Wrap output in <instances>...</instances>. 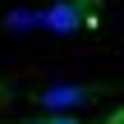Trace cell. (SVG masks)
Segmentation results:
<instances>
[{
    "mask_svg": "<svg viewBox=\"0 0 124 124\" xmlns=\"http://www.w3.org/2000/svg\"><path fill=\"white\" fill-rule=\"evenodd\" d=\"M46 124H51V120H46Z\"/></svg>",
    "mask_w": 124,
    "mask_h": 124,
    "instance_id": "277c9868",
    "label": "cell"
},
{
    "mask_svg": "<svg viewBox=\"0 0 124 124\" xmlns=\"http://www.w3.org/2000/svg\"><path fill=\"white\" fill-rule=\"evenodd\" d=\"M41 23H46L51 32H74V28L83 23V14H78L74 0H60V5H51V9L41 14Z\"/></svg>",
    "mask_w": 124,
    "mask_h": 124,
    "instance_id": "6da1fadb",
    "label": "cell"
},
{
    "mask_svg": "<svg viewBox=\"0 0 124 124\" xmlns=\"http://www.w3.org/2000/svg\"><path fill=\"white\" fill-rule=\"evenodd\" d=\"M51 124H78V120H74V115H55Z\"/></svg>",
    "mask_w": 124,
    "mask_h": 124,
    "instance_id": "3957f363",
    "label": "cell"
},
{
    "mask_svg": "<svg viewBox=\"0 0 124 124\" xmlns=\"http://www.w3.org/2000/svg\"><path fill=\"white\" fill-rule=\"evenodd\" d=\"M41 101H46V106H55V110H64V106L87 101V87H51V92H41Z\"/></svg>",
    "mask_w": 124,
    "mask_h": 124,
    "instance_id": "7a4b0ae2",
    "label": "cell"
}]
</instances>
